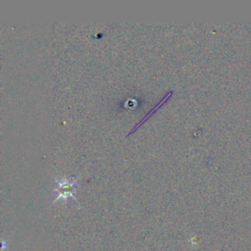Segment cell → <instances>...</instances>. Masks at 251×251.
<instances>
[{"label":"cell","mask_w":251,"mask_h":251,"mask_svg":"<svg viewBox=\"0 0 251 251\" xmlns=\"http://www.w3.org/2000/svg\"><path fill=\"white\" fill-rule=\"evenodd\" d=\"M55 180V186L53 188V193L55 194V199L52 204L59 200H67L72 198L77 202L76 190L80 185V176H53Z\"/></svg>","instance_id":"obj_1"}]
</instances>
